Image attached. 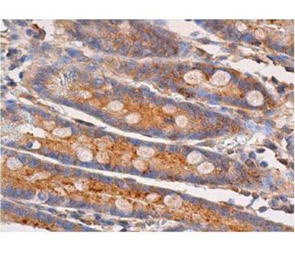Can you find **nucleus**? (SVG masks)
<instances>
[{
	"label": "nucleus",
	"instance_id": "39448f33",
	"mask_svg": "<svg viewBox=\"0 0 295 253\" xmlns=\"http://www.w3.org/2000/svg\"><path fill=\"white\" fill-rule=\"evenodd\" d=\"M117 206L120 208V209H123V210H130V205L128 202H126V201H123V200H118L116 202Z\"/></svg>",
	"mask_w": 295,
	"mask_h": 253
},
{
	"label": "nucleus",
	"instance_id": "f03ea898",
	"mask_svg": "<svg viewBox=\"0 0 295 253\" xmlns=\"http://www.w3.org/2000/svg\"><path fill=\"white\" fill-rule=\"evenodd\" d=\"M7 166L10 167L11 170H17L19 167L21 166V163L18 160V159L14 158V157H11V158L8 159L7 161Z\"/></svg>",
	"mask_w": 295,
	"mask_h": 253
},
{
	"label": "nucleus",
	"instance_id": "f8f14e48",
	"mask_svg": "<svg viewBox=\"0 0 295 253\" xmlns=\"http://www.w3.org/2000/svg\"><path fill=\"white\" fill-rule=\"evenodd\" d=\"M31 31H27V34H28V35H31V34H32V32H31Z\"/></svg>",
	"mask_w": 295,
	"mask_h": 253
},
{
	"label": "nucleus",
	"instance_id": "9b49d317",
	"mask_svg": "<svg viewBox=\"0 0 295 253\" xmlns=\"http://www.w3.org/2000/svg\"><path fill=\"white\" fill-rule=\"evenodd\" d=\"M127 120L129 121H137V118L136 117V115H130V116L127 117Z\"/></svg>",
	"mask_w": 295,
	"mask_h": 253
},
{
	"label": "nucleus",
	"instance_id": "9d476101",
	"mask_svg": "<svg viewBox=\"0 0 295 253\" xmlns=\"http://www.w3.org/2000/svg\"><path fill=\"white\" fill-rule=\"evenodd\" d=\"M111 107L114 109H115V110H117V109H120L122 107V105L120 103H118V102H112V104H110Z\"/></svg>",
	"mask_w": 295,
	"mask_h": 253
},
{
	"label": "nucleus",
	"instance_id": "20e7f679",
	"mask_svg": "<svg viewBox=\"0 0 295 253\" xmlns=\"http://www.w3.org/2000/svg\"><path fill=\"white\" fill-rule=\"evenodd\" d=\"M77 155H79V158L81 159V160H83V161L90 160V159L91 158V155H90V152L87 151V150L80 149L79 151V153H77Z\"/></svg>",
	"mask_w": 295,
	"mask_h": 253
},
{
	"label": "nucleus",
	"instance_id": "6e6552de",
	"mask_svg": "<svg viewBox=\"0 0 295 253\" xmlns=\"http://www.w3.org/2000/svg\"><path fill=\"white\" fill-rule=\"evenodd\" d=\"M98 159H99L101 162H105V161H107V156H106V154H103V153H101V154L99 155V157H98Z\"/></svg>",
	"mask_w": 295,
	"mask_h": 253
},
{
	"label": "nucleus",
	"instance_id": "0eeeda50",
	"mask_svg": "<svg viewBox=\"0 0 295 253\" xmlns=\"http://www.w3.org/2000/svg\"><path fill=\"white\" fill-rule=\"evenodd\" d=\"M199 159H200V156H199L197 153H193V154L190 155L189 160L191 161V162H196V161L199 160Z\"/></svg>",
	"mask_w": 295,
	"mask_h": 253
},
{
	"label": "nucleus",
	"instance_id": "f257e3e1",
	"mask_svg": "<svg viewBox=\"0 0 295 253\" xmlns=\"http://www.w3.org/2000/svg\"><path fill=\"white\" fill-rule=\"evenodd\" d=\"M71 129L70 128H56L54 130V134L56 136L59 137H66L69 136L71 134Z\"/></svg>",
	"mask_w": 295,
	"mask_h": 253
},
{
	"label": "nucleus",
	"instance_id": "423d86ee",
	"mask_svg": "<svg viewBox=\"0 0 295 253\" xmlns=\"http://www.w3.org/2000/svg\"><path fill=\"white\" fill-rule=\"evenodd\" d=\"M139 154L143 156H150L152 154V151L149 148H141L139 150Z\"/></svg>",
	"mask_w": 295,
	"mask_h": 253
},
{
	"label": "nucleus",
	"instance_id": "7ed1b4c3",
	"mask_svg": "<svg viewBox=\"0 0 295 253\" xmlns=\"http://www.w3.org/2000/svg\"><path fill=\"white\" fill-rule=\"evenodd\" d=\"M165 202L168 205H173V206H179L181 203L180 199L177 197H173V196H169L165 199Z\"/></svg>",
	"mask_w": 295,
	"mask_h": 253
},
{
	"label": "nucleus",
	"instance_id": "1a4fd4ad",
	"mask_svg": "<svg viewBox=\"0 0 295 253\" xmlns=\"http://www.w3.org/2000/svg\"><path fill=\"white\" fill-rule=\"evenodd\" d=\"M177 123H178V124H180V125H185V123H186V119H185V117H179L178 119H177Z\"/></svg>",
	"mask_w": 295,
	"mask_h": 253
}]
</instances>
